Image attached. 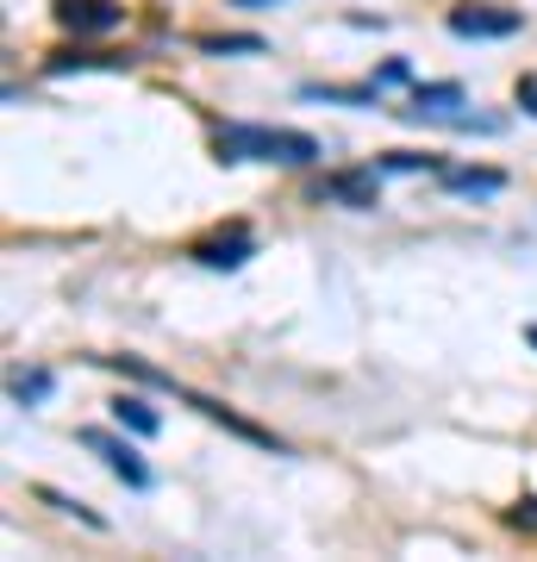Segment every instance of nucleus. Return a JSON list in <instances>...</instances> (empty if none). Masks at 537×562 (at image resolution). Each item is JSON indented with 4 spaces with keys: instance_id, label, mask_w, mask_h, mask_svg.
<instances>
[{
    "instance_id": "2",
    "label": "nucleus",
    "mask_w": 537,
    "mask_h": 562,
    "mask_svg": "<svg viewBox=\"0 0 537 562\" xmlns=\"http://www.w3.org/2000/svg\"><path fill=\"white\" fill-rule=\"evenodd\" d=\"M220 162H281V169H306L318 162V138L294 132V125H257V120H232L213 132Z\"/></svg>"
},
{
    "instance_id": "5",
    "label": "nucleus",
    "mask_w": 537,
    "mask_h": 562,
    "mask_svg": "<svg viewBox=\"0 0 537 562\" xmlns=\"http://www.w3.org/2000/svg\"><path fill=\"white\" fill-rule=\"evenodd\" d=\"M51 13H57V25L63 32H76V38H107V32H120L125 25L120 0H57Z\"/></svg>"
},
{
    "instance_id": "18",
    "label": "nucleus",
    "mask_w": 537,
    "mask_h": 562,
    "mask_svg": "<svg viewBox=\"0 0 537 562\" xmlns=\"http://www.w3.org/2000/svg\"><path fill=\"white\" fill-rule=\"evenodd\" d=\"M406 76H413V69H406V57H388V63L376 69V81H381V88H400Z\"/></svg>"
},
{
    "instance_id": "3",
    "label": "nucleus",
    "mask_w": 537,
    "mask_h": 562,
    "mask_svg": "<svg viewBox=\"0 0 537 562\" xmlns=\"http://www.w3.org/2000/svg\"><path fill=\"white\" fill-rule=\"evenodd\" d=\"M76 438H81V450H94V457L107 462V469H113V475H120V482L132 487V494H144V487H150V462H144V457H138V450H132L125 438H113V431H100V425H81Z\"/></svg>"
},
{
    "instance_id": "8",
    "label": "nucleus",
    "mask_w": 537,
    "mask_h": 562,
    "mask_svg": "<svg viewBox=\"0 0 537 562\" xmlns=\"http://www.w3.org/2000/svg\"><path fill=\"white\" fill-rule=\"evenodd\" d=\"M450 106H462V81H418L413 101L400 106V113H406V120H438ZM450 120H457V113H450Z\"/></svg>"
},
{
    "instance_id": "15",
    "label": "nucleus",
    "mask_w": 537,
    "mask_h": 562,
    "mask_svg": "<svg viewBox=\"0 0 537 562\" xmlns=\"http://www.w3.org/2000/svg\"><path fill=\"white\" fill-rule=\"evenodd\" d=\"M51 387H57V375H51V369H32V375H13L7 394H13L20 406H38V401H51Z\"/></svg>"
},
{
    "instance_id": "13",
    "label": "nucleus",
    "mask_w": 537,
    "mask_h": 562,
    "mask_svg": "<svg viewBox=\"0 0 537 562\" xmlns=\"http://www.w3.org/2000/svg\"><path fill=\"white\" fill-rule=\"evenodd\" d=\"M200 50H206V57H262L269 44H262L257 32H213V38H200Z\"/></svg>"
},
{
    "instance_id": "17",
    "label": "nucleus",
    "mask_w": 537,
    "mask_h": 562,
    "mask_svg": "<svg viewBox=\"0 0 537 562\" xmlns=\"http://www.w3.org/2000/svg\"><path fill=\"white\" fill-rule=\"evenodd\" d=\"M506 525H518V531H537V494H525V501L506 513Z\"/></svg>"
},
{
    "instance_id": "6",
    "label": "nucleus",
    "mask_w": 537,
    "mask_h": 562,
    "mask_svg": "<svg viewBox=\"0 0 537 562\" xmlns=\"http://www.w3.org/2000/svg\"><path fill=\"white\" fill-rule=\"evenodd\" d=\"M318 201L350 206V213H376V206H381V162H369V169H338V176H325Z\"/></svg>"
},
{
    "instance_id": "4",
    "label": "nucleus",
    "mask_w": 537,
    "mask_h": 562,
    "mask_svg": "<svg viewBox=\"0 0 537 562\" xmlns=\"http://www.w3.org/2000/svg\"><path fill=\"white\" fill-rule=\"evenodd\" d=\"M518 25H525L518 7H494V0H462V7H450V32L457 38H513Z\"/></svg>"
},
{
    "instance_id": "14",
    "label": "nucleus",
    "mask_w": 537,
    "mask_h": 562,
    "mask_svg": "<svg viewBox=\"0 0 537 562\" xmlns=\"http://www.w3.org/2000/svg\"><path fill=\"white\" fill-rule=\"evenodd\" d=\"M418 169L444 176L450 162H444V157H418V150H388V157H381V176H418Z\"/></svg>"
},
{
    "instance_id": "1",
    "label": "nucleus",
    "mask_w": 537,
    "mask_h": 562,
    "mask_svg": "<svg viewBox=\"0 0 537 562\" xmlns=\"http://www.w3.org/2000/svg\"><path fill=\"white\" fill-rule=\"evenodd\" d=\"M100 369H120L125 382H138V387H157V394H176L181 406H194L200 419H213V425H225V431H232V438H244V443H257V450H288V443L276 438V431H269V425H257V419H244L238 406H225V401H213V394H200V387H181L176 375H163V369H150V362L144 357H94Z\"/></svg>"
},
{
    "instance_id": "11",
    "label": "nucleus",
    "mask_w": 537,
    "mask_h": 562,
    "mask_svg": "<svg viewBox=\"0 0 537 562\" xmlns=\"http://www.w3.org/2000/svg\"><path fill=\"white\" fill-rule=\"evenodd\" d=\"M300 101H325V106H381V81L369 88H325V81H306Z\"/></svg>"
},
{
    "instance_id": "9",
    "label": "nucleus",
    "mask_w": 537,
    "mask_h": 562,
    "mask_svg": "<svg viewBox=\"0 0 537 562\" xmlns=\"http://www.w3.org/2000/svg\"><path fill=\"white\" fill-rule=\"evenodd\" d=\"M132 63H138L132 50H125V57H120V50H57V57L44 63V76H76V69H132Z\"/></svg>"
},
{
    "instance_id": "16",
    "label": "nucleus",
    "mask_w": 537,
    "mask_h": 562,
    "mask_svg": "<svg viewBox=\"0 0 537 562\" xmlns=\"http://www.w3.org/2000/svg\"><path fill=\"white\" fill-rule=\"evenodd\" d=\"M38 501H44V506H57V513H69V519H81V525H88V531H107V519H100L94 506L69 501V494H57V487H38Z\"/></svg>"
},
{
    "instance_id": "12",
    "label": "nucleus",
    "mask_w": 537,
    "mask_h": 562,
    "mask_svg": "<svg viewBox=\"0 0 537 562\" xmlns=\"http://www.w3.org/2000/svg\"><path fill=\"white\" fill-rule=\"evenodd\" d=\"M444 188H450V194H476V201H488V194L506 188V176H500V169H444Z\"/></svg>"
},
{
    "instance_id": "21",
    "label": "nucleus",
    "mask_w": 537,
    "mask_h": 562,
    "mask_svg": "<svg viewBox=\"0 0 537 562\" xmlns=\"http://www.w3.org/2000/svg\"><path fill=\"white\" fill-rule=\"evenodd\" d=\"M525 338H532V344H537V325H532V331H525Z\"/></svg>"
},
{
    "instance_id": "10",
    "label": "nucleus",
    "mask_w": 537,
    "mask_h": 562,
    "mask_svg": "<svg viewBox=\"0 0 537 562\" xmlns=\"http://www.w3.org/2000/svg\"><path fill=\"white\" fill-rule=\"evenodd\" d=\"M113 425H120V431H132V438H157L163 413H157V406H144L138 394H120V401H113Z\"/></svg>"
},
{
    "instance_id": "7",
    "label": "nucleus",
    "mask_w": 537,
    "mask_h": 562,
    "mask_svg": "<svg viewBox=\"0 0 537 562\" xmlns=\"http://www.w3.org/2000/svg\"><path fill=\"white\" fill-rule=\"evenodd\" d=\"M188 257H194L200 269H244V262L257 257V238H250L244 225H232V232H220V238H200Z\"/></svg>"
},
{
    "instance_id": "20",
    "label": "nucleus",
    "mask_w": 537,
    "mask_h": 562,
    "mask_svg": "<svg viewBox=\"0 0 537 562\" xmlns=\"http://www.w3.org/2000/svg\"><path fill=\"white\" fill-rule=\"evenodd\" d=\"M232 7H244V13H262V7H276V0H232Z\"/></svg>"
},
{
    "instance_id": "19",
    "label": "nucleus",
    "mask_w": 537,
    "mask_h": 562,
    "mask_svg": "<svg viewBox=\"0 0 537 562\" xmlns=\"http://www.w3.org/2000/svg\"><path fill=\"white\" fill-rule=\"evenodd\" d=\"M518 106H525V113L537 120V76H525V81H518Z\"/></svg>"
}]
</instances>
